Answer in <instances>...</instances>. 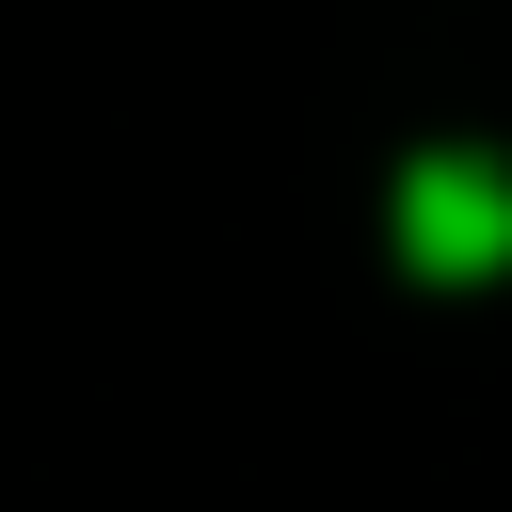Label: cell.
Here are the masks:
<instances>
[{
	"mask_svg": "<svg viewBox=\"0 0 512 512\" xmlns=\"http://www.w3.org/2000/svg\"><path fill=\"white\" fill-rule=\"evenodd\" d=\"M384 224H400V256L432 288H480V272H512V160L496 144H416L400 192H384Z\"/></svg>",
	"mask_w": 512,
	"mask_h": 512,
	"instance_id": "1",
	"label": "cell"
}]
</instances>
